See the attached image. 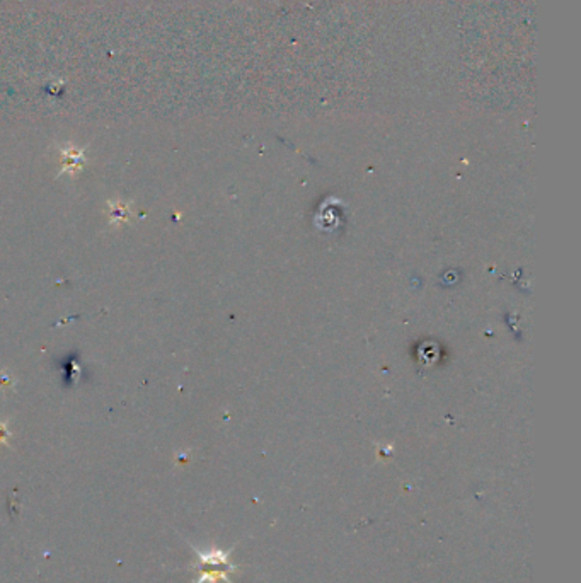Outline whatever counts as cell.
<instances>
[{
  "instance_id": "obj_2",
  "label": "cell",
  "mask_w": 581,
  "mask_h": 583,
  "mask_svg": "<svg viewBox=\"0 0 581 583\" xmlns=\"http://www.w3.org/2000/svg\"><path fill=\"white\" fill-rule=\"evenodd\" d=\"M9 437H10V434H9V430H7V425L0 421V445H7V443H9L7 442Z\"/></svg>"
},
{
  "instance_id": "obj_1",
  "label": "cell",
  "mask_w": 581,
  "mask_h": 583,
  "mask_svg": "<svg viewBox=\"0 0 581 583\" xmlns=\"http://www.w3.org/2000/svg\"><path fill=\"white\" fill-rule=\"evenodd\" d=\"M198 555L199 577L195 583H218L220 580L232 583L229 580V573H234L237 570L236 565L229 561L230 551H220V549H211V551H199L195 549Z\"/></svg>"
}]
</instances>
